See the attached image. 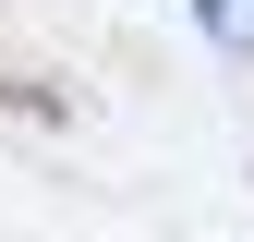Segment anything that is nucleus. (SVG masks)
I'll return each mask as SVG.
<instances>
[{"instance_id": "f257e3e1", "label": "nucleus", "mask_w": 254, "mask_h": 242, "mask_svg": "<svg viewBox=\"0 0 254 242\" xmlns=\"http://www.w3.org/2000/svg\"><path fill=\"white\" fill-rule=\"evenodd\" d=\"M194 24H206L218 49H254V0H194Z\"/></svg>"}]
</instances>
